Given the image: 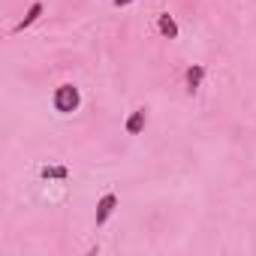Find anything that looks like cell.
<instances>
[{"label": "cell", "mask_w": 256, "mask_h": 256, "mask_svg": "<svg viewBox=\"0 0 256 256\" xmlns=\"http://www.w3.org/2000/svg\"><path fill=\"white\" fill-rule=\"evenodd\" d=\"M157 30H160L166 40H178V34H181L178 24H175V18H172L169 12H160V16H157Z\"/></svg>", "instance_id": "obj_4"}, {"label": "cell", "mask_w": 256, "mask_h": 256, "mask_svg": "<svg viewBox=\"0 0 256 256\" xmlns=\"http://www.w3.org/2000/svg\"><path fill=\"white\" fill-rule=\"evenodd\" d=\"M112 4H114V6L120 10V6H130V4H136V0H112Z\"/></svg>", "instance_id": "obj_8"}, {"label": "cell", "mask_w": 256, "mask_h": 256, "mask_svg": "<svg viewBox=\"0 0 256 256\" xmlns=\"http://www.w3.org/2000/svg\"><path fill=\"white\" fill-rule=\"evenodd\" d=\"M40 16H42V4H30V10H28V12H24V18H22L16 28H12V34H22V30H28V28H30V24H34Z\"/></svg>", "instance_id": "obj_6"}, {"label": "cell", "mask_w": 256, "mask_h": 256, "mask_svg": "<svg viewBox=\"0 0 256 256\" xmlns=\"http://www.w3.org/2000/svg\"><path fill=\"white\" fill-rule=\"evenodd\" d=\"M202 78H205V66H202V64H193V66L187 70V76H184V82H187V94H196V90L202 88Z\"/></svg>", "instance_id": "obj_5"}, {"label": "cell", "mask_w": 256, "mask_h": 256, "mask_svg": "<svg viewBox=\"0 0 256 256\" xmlns=\"http://www.w3.org/2000/svg\"><path fill=\"white\" fill-rule=\"evenodd\" d=\"M114 208H118V196H114V193H106V196L96 202V229L108 223V217L114 214Z\"/></svg>", "instance_id": "obj_2"}, {"label": "cell", "mask_w": 256, "mask_h": 256, "mask_svg": "<svg viewBox=\"0 0 256 256\" xmlns=\"http://www.w3.org/2000/svg\"><path fill=\"white\" fill-rule=\"evenodd\" d=\"M40 175H42V178L64 181V178H70V169H66V166H42V169H40Z\"/></svg>", "instance_id": "obj_7"}, {"label": "cell", "mask_w": 256, "mask_h": 256, "mask_svg": "<svg viewBox=\"0 0 256 256\" xmlns=\"http://www.w3.org/2000/svg\"><path fill=\"white\" fill-rule=\"evenodd\" d=\"M78 106H82V94H78L76 84H60V88L54 90V108H58L60 114H72Z\"/></svg>", "instance_id": "obj_1"}, {"label": "cell", "mask_w": 256, "mask_h": 256, "mask_svg": "<svg viewBox=\"0 0 256 256\" xmlns=\"http://www.w3.org/2000/svg\"><path fill=\"white\" fill-rule=\"evenodd\" d=\"M145 124H148V112L145 108H136L130 118H126V124H124V130L130 133V136H139L142 130H145Z\"/></svg>", "instance_id": "obj_3"}]
</instances>
